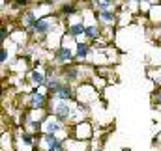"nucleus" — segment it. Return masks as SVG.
<instances>
[{
  "mask_svg": "<svg viewBox=\"0 0 161 151\" xmlns=\"http://www.w3.org/2000/svg\"><path fill=\"white\" fill-rule=\"evenodd\" d=\"M56 26V19L53 17H43V19H38L34 23V26L30 28L32 32H36L38 36H47L49 32H53V28Z\"/></svg>",
  "mask_w": 161,
  "mask_h": 151,
  "instance_id": "nucleus-1",
  "label": "nucleus"
},
{
  "mask_svg": "<svg viewBox=\"0 0 161 151\" xmlns=\"http://www.w3.org/2000/svg\"><path fill=\"white\" fill-rule=\"evenodd\" d=\"M53 112L56 117H60V119H69L71 117V105H69V101H54V107H53Z\"/></svg>",
  "mask_w": 161,
  "mask_h": 151,
  "instance_id": "nucleus-2",
  "label": "nucleus"
},
{
  "mask_svg": "<svg viewBox=\"0 0 161 151\" xmlns=\"http://www.w3.org/2000/svg\"><path fill=\"white\" fill-rule=\"evenodd\" d=\"M54 56H56V60H58V62L68 64V62H71V60L75 58V52H73L69 47H60V49H56Z\"/></svg>",
  "mask_w": 161,
  "mask_h": 151,
  "instance_id": "nucleus-3",
  "label": "nucleus"
},
{
  "mask_svg": "<svg viewBox=\"0 0 161 151\" xmlns=\"http://www.w3.org/2000/svg\"><path fill=\"white\" fill-rule=\"evenodd\" d=\"M43 131L45 134H56L58 131H62V123L58 119H53V117H47L43 121Z\"/></svg>",
  "mask_w": 161,
  "mask_h": 151,
  "instance_id": "nucleus-4",
  "label": "nucleus"
},
{
  "mask_svg": "<svg viewBox=\"0 0 161 151\" xmlns=\"http://www.w3.org/2000/svg\"><path fill=\"white\" fill-rule=\"evenodd\" d=\"M45 103H47V95H45V93H41V91L30 93V105H32L34 108H41Z\"/></svg>",
  "mask_w": 161,
  "mask_h": 151,
  "instance_id": "nucleus-5",
  "label": "nucleus"
},
{
  "mask_svg": "<svg viewBox=\"0 0 161 151\" xmlns=\"http://www.w3.org/2000/svg\"><path fill=\"white\" fill-rule=\"evenodd\" d=\"M54 97H56L58 101H69V99L73 97V90H71L68 84H64V86H62V88L54 93Z\"/></svg>",
  "mask_w": 161,
  "mask_h": 151,
  "instance_id": "nucleus-6",
  "label": "nucleus"
},
{
  "mask_svg": "<svg viewBox=\"0 0 161 151\" xmlns=\"http://www.w3.org/2000/svg\"><path fill=\"white\" fill-rule=\"evenodd\" d=\"M84 30H86V26H84L82 23H71V24L68 26V32H69L71 38H77L80 34H84Z\"/></svg>",
  "mask_w": 161,
  "mask_h": 151,
  "instance_id": "nucleus-7",
  "label": "nucleus"
},
{
  "mask_svg": "<svg viewBox=\"0 0 161 151\" xmlns=\"http://www.w3.org/2000/svg\"><path fill=\"white\" fill-rule=\"evenodd\" d=\"M90 54V45L88 43H77V50H75V58L84 60Z\"/></svg>",
  "mask_w": 161,
  "mask_h": 151,
  "instance_id": "nucleus-8",
  "label": "nucleus"
},
{
  "mask_svg": "<svg viewBox=\"0 0 161 151\" xmlns=\"http://www.w3.org/2000/svg\"><path fill=\"white\" fill-rule=\"evenodd\" d=\"M97 17H99V21H101L103 24H113L114 19H116V15L113 13V9H111V11H97Z\"/></svg>",
  "mask_w": 161,
  "mask_h": 151,
  "instance_id": "nucleus-9",
  "label": "nucleus"
},
{
  "mask_svg": "<svg viewBox=\"0 0 161 151\" xmlns=\"http://www.w3.org/2000/svg\"><path fill=\"white\" fill-rule=\"evenodd\" d=\"M30 82L36 84V86H41V84L47 82V76L43 75L41 71H32V73H30Z\"/></svg>",
  "mask_w": 161,
  "mask_h": 151,
  "instance_id": "nucleus-10",
  "label": "nucleus"
},
{
  "mask_svg": "<svg viewBox=\"0 0 161 151\" xmlns=\"http://www.w3.org/2000/svg\"><path fill=\"white\" fill-rule=\"evenodd\" d=\"M58 142H60V138H56L54 134H45V136H43V146L47 148V151L51 149V148H54Z\"/></svg>",
  "mask_w": 161,
  "mask_h": 151,
  "instance_id": "nucleus-11",
  "label": "nucleus"
},
{
  "mask_svg": "<svg viewBox=\"0 0 161 151\" xmlns=\"http://www.w3.org/2000/svg\"><path fill=\"white\" fill-rule=\"evenodd\" d=\"M84 36L90 39H96L99 36V28H97V24H92V26H86V30H84Z\"/></svg>",
  "mask_w": 161,
  "mask_h": 151,
  "instance_id": "nucleus-12",
  "label": "nucleus"
},
{
  "mask_svg": "<svg viewBox=\"0 0 161 151\" xmlns=\"http://www.w3.org/2000/svg\"><path fill=\"white\" fill-rule=\"evenodd\" d=\"M94 6L97 8V11H111V8H113V2H96Z\"/></svg>",
  "mask_w": 161,
  "mask_h": 151,
  "instance_id": "nucleus-13",
  "label": "nucleus"
},
{
  "mask_svg": "<svg viewBox=\"0 0 161 151\" xmlns=\"http://www.w3.org/2000/svg\"><path fill=\"white\" fill-rule=\"evenodd\" d=\"M77 75H79V71H77L75 67H68V69H66V78H68V80H75Z\"/></svg>",
  "mask_w": 161,
  "mask_h": 151,
  "instance_id": "nucleus-14",
  "label": "nucleus"
},
{
  "mask_svg": "<svg viewBox=\"0 0 161 151\" xmlns=\"http://www.w3.org/2000/svg\"><path fill=\"white\" fill-rule=\"evenodd\" d=\"M62 11L69 15V13H75V11H77V8H75V4H64V8H62Z\"/></svg>",
  "mask_w": 161,
  "mask_h": 151,
  "instance_id": "nucleus-15",
  "label": "nucleus"
},
{
  "mask_svg": "<svg viewBox=\"0 0 161 151\" xmlns=\"http://www.w3.org/2000/svg\"><path fill=\"white\" fill-rule=\"evenodd\" d=\"M8 58H9V52H8L6 49H2V50H0V62H2V64H6V60H8Z\"/></svg>",
  "mask_w": 161,
  "mask_h": 151,
  "instance_id": "nucleus-16",
  "label": "nucleus"
}]
</instances>
